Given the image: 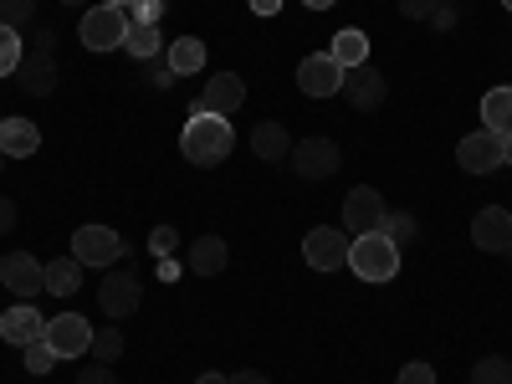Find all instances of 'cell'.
I'll use <instances>...</instances> for the list:
<instances>
[{
    "mask_svg": "<svg viewBox=\"0 0 512 384\" xmlns=\"http://www.w3.org/2000/svg\"><path fill=\"white\" fill-rule=\"evenodd\" d=\"M231 144H236L231 123H226L221 113H205V108L195 103V108H190V123H185V134H180L185 159L200 164V169H216V164L231 154Z\"/></svg>",
    "mask_w": 512,
    "mask_h": 384,
    "instance_id": "obj_1",
    "label": "cell"
},
{
    "mask_svg": "<svg viewBox=\"0 0 512 384\" xmlns=\"http://www.w3.org/2000/svg\"><path fill=\"white\" fill-rule=\"evenodd\" d=\"M349 272L359 282H390L400 272V246L384 236V231H369V236H354L349 241Z\"/></svg>",
    "mask_w": 512,
    "mask_h": 384,
    "instance_id": "obj_2",
    "label": "cell"
},
{
    "mask_svg": "<svg viewBox=\"0 0 512 384\" xmlns=\"http://www.w3.org/2000/svg\"><path fill=\"white\" fill-rule=\"evenodd\" d=\"M16 82H21V93H31V98H47L57 88V41H52V31H41L36 47L21 57Z\"/></svg>",
    "mask_w": 512,
    "mask_h": 384,
    "instance_id": "obj_3",
    "label": "cell"
},
{
    "mask_svg": "<svg viewBox=\"0 0 512 384\" xmlns=\"http://www.w3.org/2000/svg\"><path fill=\"white\" fill-rule=\"evenodd\" d=\"M72 256L82 267H118L123 262V236L113 226H77L72 231Z\"/></svg>",
    "mask_w": 512,
    "mask_h": 384,
    "instance_id": "obj_4",
    "label": "cell"
},
{
    "mask_svg": "<svg viewBox=\"0 0 512 384\" xmlns=\"http://www.w3.org/2000/svg\"><path fill=\"white\" fill-rule=\"evenodd\" d=\"M77 36H82V47H88V52H113V47H123V36H128V16L118 6H103V0H98V6L82 16Z\"/></svg>",
    "mask_w": 512,
    "mask_h": 384,
    "instance_id": "obj_5",
    "label": "cell"
},
{
    "mask_svg": "<svg viewBox=\"0 0 512 384\" xmlns=\"http://www.w3.org/2000/svg\"><path fill=\"white\" fill-rule=\"evenodd\" d=\"M287 159L297 169V180H328V175H338V164H344L333 139H297Z\"/></svg>",
    "mask_w": 512,
    "mask_h": 384,
    "instance_id": "obj_6",
    "label": "cell"
},
{
    "mask_svg": "<svg viewBox=\"0 0 512 384\" xmlns=\"http://www.w3.org/2000/svg\"><path fill=\"white\" fill-rule=\"evenodd\" d=\"M139 303H144V282H139L134 272H113V277H103V287H98V308H103V318L123 323V318H134V313H139Z\"/></svg>",
    "mask_w": 512,
    "mask_h": 384,
    "instance_id": "obj_7",
    "label": "cell"
},
{
    "mask_svg": "<svg viewBox=\"0 0 512 384\" xmlns=\"http://www.w3.org/2000/svg\"><path fill=\"white\" fill-rule=\"evenodd\" d=\"M47 344L57 349V359H82L93 349V323L82 313H57L47 318Z\"/></svg>",
    "mask_w": 512,
    "mask_h": 384,
    "instance_id": "obj_8",
    "label": "cell"
},
{
    "mask_svg": "<svg viewBox=\"0 0 512 384\" xmlns=\"http://www.w3.org/2000/svg\"><path fill=\"white\" fill-rule=\"evenodd\" d=\"M344 67H338L328 52H313L297 62V88H303L308 98H333V93H344Z\"/></svg>",
    "mask_w": 512,
    "mask_h": 384,
    "instance_id": "obj_9",
    "label": "cell"
},
{
    "mask_svg": "<svg viewBox=\"0 0 512 384\" xmlns=\"http://www.w3.org/2000/svg\"><path fill=\"white\" fill-rule=\"evenodd\" d=\"M303 256L313 272H338L349 267V236H338V226H313L303 236Z\"/></svg>",
    "mask_w": 512,
    "mask_h": 384,
    "instance_id": "obj_10",
    "label": "cell"
},
{
    "mask_svg": "<svg viewBox=\"0 0 512 384\" xmlns=\"http://www.w3.org/2000/svg\"><path fill=\"white\" fill-rule=\"evenodd\" d=\"M384 216H390V205H384V195H379L374 185L349 190V200H344V231L369 236V231H379V226H384Z\"/></svg>",
    "mask_w": 512,
    "mask_h": 384,
    "instance_id": "obj_11",
    "label": "cell"
},
{
    "mask_svg": "<svg viewBox=\"0 0 512 384\" xmlns=\"http://www.w3.org/2000/svg\"><path fill=\"white\" fill-rule=\"evenodd\" d=\"M0 282H6L21 303H31L36 292H47V267H41L31 251H11L6 262H0Z\"/></svg>",
    "mask_w": 512,
    "mask_h": 384,
    "instance_id": "obj_12",
    "label": "cell"
},
{
    "mask_svg": "<svg viewBox=\"0 0 512 384\" xmlns=\"http://www.w3.org/2000/svg\"><path fill=\"white\" fill-rule=\"evenodd\" d=\"M0 338H6L11 349H26V344H36V338H47V318H41L31 303H16V308L0 313Z\"/></svg>",
    "mask_w": 512,
    "mask_h": 384,
    "instance_id": "obj_13",
    "label": "cell"
},
{
    "mask_svg": "<svg viewBox=\"0 0 512 384\" xmlns=\"http://www.w3.org/2000/svg\"><path fill=\"white\" fill-rule=\"evenodd\" d=\"M456 159H461V169L466 175H492V169L502 164V139L497 134H466L461 144H456Z\"/></svg>",
    "mask_w": 512,
    "mask_h": 384,
    "instance_id": "obj_14",
    "label": "cell"
},
{
    "mask_svg": "<svg viewBox=\"0 0 512 384\" xmlns=\"http://www.w3.org/2000/svg\"><path fill=\"white\" fill-rule=\"evenodd\" d=\"M472 241L482 246V251H512V210H502V205H487V210H477V221H472Z\"/></svg>",
    "mask_w": 512,
    "mask_h": 384,
    "instance_id": "obj_15",
    "label": "cell"
},
{
    "mask_svg": "<svg viewBox=\"0 0 512 384\" xmlns=\"http://www.w3.org/2000/svg\"><path fill=\"white\" fill-rule=\"evenodd\" d=\"M246 103V82L236 77V72H210V82H205V93H200V108L205 113H236Z\"/></svg>",
    "mask_w": 512,
    "mask_h": 384,
    "instance_id": "obj_16",
    "label": "cell"
},
{
    "mask_svg": "<svg viewBox=\"0 0 512 384\" xmlns=\"http://www.w3.org/2000/svg\"><path fill=\"white\" fill-rule=\"evenodd\" d=\"M384 93H390V82H384L379 72H369V67H354L349 77H344V98L354 103V108H379L384 103Z\"/></svg>",
    "mask_w": 512,
    "mask_h": 384,
    "instance_id": "obj_17",
    "label": "cell"
},
{
    "mask_svg": "<svg viewBox=\"0 0 512 384\" xmlns=\"http://www.w3.org/2000/svg\"><path fill=\"white\" fill-rule=\"evenodd\" d=\"M0 149L11 159H31L41 149V128L31 118H0Z\"/></svg>",
    "mask_w": 512,
    "mask_h": 384,
    "instance_id": "obj_18",
    "label": "cell"
},
{
    "mask_svg": "<svg viewBox=\"0 0 512 384\" xmlns=\"http://www.w3.org/2000/svg\"><path fill=\"white\" fill-rule=\"evenodd\" d=\"M226 262H231V251H226L221 236H200V241L190 246V272H195V277H221Z\"/></svg>",
    "mask_w": 512,
    "mask_h": 384,
    "instance_id": "obj_19",
    "label": "cell"
},
{
    "mask_svg": "<svg viewBox=\"0 0 512 384\" xmlns=\"http://www.w3.org/2000/svg\"><path fill=\"white\" fill-rule=\"evenodd\" d=\"M251 154L267 159V164H282V159L292 154L287 128H282V123H256V128H251Z\"/></svg>",
    "mask_w": 512,
    "mask_h": 384,
    "instance_id": "obj_20",
    "label": "cell"
},
{
    "mask_svg": "<svg viewBox=\"0 0 512 384\" xmlns=\"http://www.w3.org/2000/svg\"><path fill=\"white\" fill-rule=\"evenodd\" d=\"M328 57L344 67V72H354V67H364L369 62V36L359 31V26H349V31H338L333 36V47H328Z\"/></svg>",
    "mask_w": 512,
    "mask_h": 384,
    "instance_id": "obj_21",
    "label": "cell"
},
{
    "mask_svg": "<svg viewBox=\"0 0 512 384\" xmlns=\"http://www.w3.org/2000/svg\"><path fill=\"white\" fill-rule=\"evenodd\" d=\"M482 128H487V134H497V139L512 134V88H492L482 98Z\"/></svg>",
    "mask_w": 512,
    "mask_h": 384,
    "instance_id": "obj_22",
    "label": "cell"
},
{
    "mask_svg": "<svg viewBox=\"0 0 512 384\" xmlns=\"http://www.w3.org/2000/svg\"><path fill=\"white\" fill-rule=\"evenodd\" d=\"M164 62H169V72H175V77H190V72H200V67H205V41H195V36H180L175 47L164 52Z\"/></svg>",
    "mask_w": 512,
    "mask_h": 384,
    "instance_id": "obj_23",
    "label": "cell"
},
{
    "mask_svg": "<svg viewBox=\"0 0 512 384\" xmlns=\"http://www.w3.org/2000/svg\"><path fill=\"white\" fill-rule=\"evenodd\" d=\"M77 287H82V262H77V256H57V262L47 267V292L72 297Z\"/></svg>",
    "mask_w": 512,
    "mask_h": 384,
    "instance_id": "obj_24",
    "label": "cell"
},
{
    "mask_svg": "<svg viewBox=\"0 0 512 384\" xmlns=\"http://www.w3.org/2000/svg\"><path fill=\"white\" fill-rule=\"evenodd\" d=\"M123 47H128V57L149 62V57H159V52H164V36H159V26H128Z\"/></svg>",
    "mask_w": 512,
    "mask_h": 384,
    "instance_id": "obj_25",
    "label": "cell"
},
{
    "mask_svg": "<svg viewBox=\"0 0 512 384\" xmlns=\"http://www.w3.org/2000/svg\"><path fill=\"white\" fill-rule=\"evenodd\" d=\"M379 231H384V236H390V241H395L400 251L420 241V221L410 216V210H390V216H384V226H379Z\"/></svg>",
    "mask_w": 512,
    "mask_h": 384,
    "instance_id": "obj_26",
    "label": "cell"
},
{
    "mask_svg": "<svg viewBox=\"0 0 512 384\" xmlns=\"http://www.w3.org/2000/svg\"><path fill=\"white\" fill-rule=\"evenodd\" d=\"M21 57H26V47H21V31L0 21V77H11V72L21 67Z\"/></svg>",
    "mask_w": 512,
    "mask_h": 384,
    "instance_id": "obj_27",
    "label": "cell"
},
{
    "mask_svg": "<svg viewBox=\"0 0 512 384\" xmlns=\"http://www.w3.org/2000/svg\"><path fill=\"white\" fill-rule=\"evenodd\" d=\"M88 354H93L98 364H113V359L123 354V328H118V323L98 328V333H93V349H88Z\"/></svg>",
    "mask_w": 512,
    "mask_h": 384,
    "instance_id": "obj_28",
    "label": "cell"
},
{
    "mask_svg": "<svg viewBox=\"0 0 512 384\" xmlns=\"http://www.w3.org/2000/svg\"><path fill=\"white\" fill-rule=\"evenodd\" d=\"M123 16H128V26H159V16H164V0H128Z\"/></svg>",
    "mask_w": 512,
    "mask_h": 384,
    "instance_id": "obj_29",
    "label": "cell"
},
{
    "mask_svg": "<svg viewBox=\"0 0 512 384\" xmlns=\"http://www.w3.org/2000/svg\"><path fill=\"white\" fill-rule=\"evenodd\" d=\"M472 384H512V364L507 359H477Z\"/></svg>",
    "mask_w": 512,
    "mask_h": 384,
    "instance_id": "obj_30",
    "label": "cell"
},
{
    "mask_svg": "<svg viewBox=\"0 0 512 384\" xmlns=\"http://www.w3.org/2000/svg\"><path fill=\"white\" fill-rule=\"evenodd\" d=\"M52 364H57V349L47 344V338H36V344H26V369H31V374H47Z\"/></svg>",
    "mask_w": 512,
    "mask_h": 384,
    "instance_id": "obj_31",
    "label": "cell"
},
{
    "mask_svg": "<svg viewBox=\"0 0 512 384\" xmlns=\"http://www.w3.org/2000/svg\"><path fill=\"white\" fill-rule=\"evenodd\" d=\"M31 16H36V0H0V21H6V26L21 31Z\"/></svg>",
    "mask_w": 512,
    "mask_h": 384,
    "instance_id": "obj_32",
    "label": "cell"
},
{
    "mask_svg": "<svg viewBox=\"0 0 512 384\" xmlns=\"http://www.w3.org/2000/svg\"><path fill=\"white\" fill-rule=\"evenodd\" d=\"M175 241H180L175 226H154V231H149V251H154V256H169V251H175Z\"/></svg>",
    "mask_w": 512,
    "mask_h": 384,
    "instance_id": "obj_33",
    "label": "cell"
},
{
    "mask_svg": "<svg viewBox=\"0 0 512 384\" xmlns=\"http://www.w3.org/2000/svg\"><path fill=\"white\" fill-rule=\"evenodd\" d=\"M395 384H436V369L415 359V364H405V369H400V379H395Z\"/></svg>",
    "mask_w": 512,
    "mask_h": 384,
    "instance_id": "obj_34",
    "label": "cell"
},
{
    "mask_svg": "<svg viewBox=\"0 0 512 384\" xmlns=\"http://www.w3.org/2000/svg\"><path fill=\"white\" fill-rule=\"evenodd\" d=\"M77 384H118V374H113V364H88L77 374Z\"/></svg>",
    "mask_w": 512,
    "mask_h": 384,
    "instance_id": "obj_35",
    "label": "cell"
},
{
    "mask_svg": "<svg viewBox=\"0 0 512 384\" xmlns=\"http://www.w3.org/2000/svg\"><path fill=\"white\" fill-rule=\"evenodd\" d=\"M425 26L451 31V26H456V6H451V0H436V11H431V21H425Z\"/></svg>",
    "mask_w": 512,
    "mask_h": 384,
    "instance_id": "obj_36",
    "label": "cell"
},
{
    "mask_svg": "<svg viewBox=\"0 0 512 384\" xmlns=\"http://www.w3.org/2000/svg\"><path fill=\"white\" fill-rule=\"evenodd\" d=\"M431 11H436V0H400V16L410 21H431Z\"/></svg>",
    "mask_w": 512,
    "mask_h": 384,
    "instance_id": "obj_37",
    "label": "cell"
},
{
    "mask_svg": "<svg viewBox=\"0 0 512 384\" xmlns=\"http://www.w3.org/2000/svg\"><path fill=\"white\" fill-rule=\"evenodd\" d=\"M21 221V210H16V200L11 195H0V236H11V226Z\"/></svg>",
    "mask_w": 512,
    "mask_h": 384,
    "instance_id": "obj_38",
    "label": "cell"
},
{
    "mask_svg": "<svg viewBox=\"0 0 512 384\" xmlns=\"http://www.w3.org/2000/svg\"><path fill=\"white\" fill-rule=\"evenodd\" d=\"M246 6H251L256 16H277V11H282V0H246Z\"/></svg>",
    "mask_w": 512,
    "mask_h": 384,
    "instance_id": "obj_39",
    "label": "cell"
},
{
    "mask_svg": "<svg viewBox=\"0 0 512 384\" xmlns=\"http://www.w3.org/2000/svg\"><path fill=\"white\" fill-rule=\"evenodd\" d=\"M231 384H272V379L256 374V369H241V374H231Z\"/></svg>",
    "mask_w": 512,
    "mask_h": 384,
    "instance_id": "obj_40",
    "label": "cell"
},
{
    "mask_svg": "<svg viewBox=\"0 0 512 384\" xmlns=\"http://www.w3.org/2000/svg\"><path fill=\"white\" fill-rule=\"evenodd\" d=\"M195 384H231V379H226V374H200Z\"/></svg>",
    "mask_w": 512,
    "mask_h": 384,
    "instance_id": "obj_41",
    "label": "cell"
},
{
    "mask_svg": "<svg viewBox=\"0 0 512 384\" xmlns=\"http://www.w3.org/2000/svg\"><path fill=\"white\" fill-rule=\"evenodd\" d=\"M303 6H308V11H328V6H333V0H303Z\"/></svg>",
    "mask_w": 512,
    "mask_h": 384,
    "instance_id": "obj_42",
    "label": "cell"
},
{
    "mask_svg": "<svg viewBox=\"0 0 512 384\" xmlns=\"http://www.w3.org/2000/svg\"><path fill=\"white\" fill-rule=\"evenodd\" d=\"M502 164H512V134L502 139Z\"/></svg>",
    "mask_w": 512,
    "mask_h": 384,
    "instance_id": "obj_43",
    "label": "cell"
},
{
    "mask_svg": "<svg viewBox=\"0 0 512 384\" xmlns=\"http://www.w3.org/2000/svg\"><path fill=\"white\" fill-rule=\"evenodd\" d=\"M103 6H118V11H123V6H128V0H103Z\"/></svg>",
    "mask_w": 512,
    "mask_h": 384,
    "instance_id": "obj_44",
    "label": "cell"
},
{
    "mask_svg": "<svg viewBox=\"0 0 512 384\" xmlns=\"http://www.w3.org/2000/svg\"><path fill=\"white\" fill-rule=\"evenodd\" d=\"M62 6H82V0H62Z\"/></svg>",
    "mask_w": 512,
    "mask_h": 384,
    "instance_id": "obj_45",
    "label": "cell"
},
{
    "mask_svg": "<svg viewBox=\"0 0 512 384\" xmlns=\"http://www.w3.org/2000/svg\"><path fill=\"white\" fill-rule=\"evenodd\" d=\"M0 169H6V149H0Z\"/></svg>",
    "mask_w": 512,
    "mask_h": 384,
    "instance_id": "obj_46",
    "label": "cell"
},
{
    "mask_svg": "<svg viewBox=\"0 0 512 384\" xmlns=\"http://www.w3.org/2000/svg\"><path fill=\"white\" fill-rule=\"evenodd\" d=\"M502 6H507V11H512V0H502Z\"/></svg>",
    "mask_w": 512,
    "mask_h": 384,
    "instance_id": "obj_47",
    "label": "cell"
}]
</instances>
